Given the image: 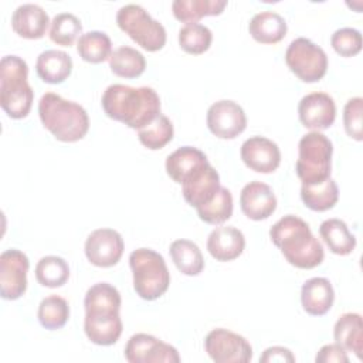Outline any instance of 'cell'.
<instances>
[{
    "label": "cell",
    "mask_w": 363,
    "mask_h": 363,
    "mask_svg": "<svg viewBox=\"0 0 363 363\" xmlns=\"http://www.w3.org/2000/svg\"><path fill=\"white\" fill-rule=\"evenodd\" d=\"M271 241L281 250L285 259L301 269L322 264L325 252L306 221L294 214L281 217L269 230Z\"/></svg>",
    "instance_id": "obj_3"
},
{
    "label": "cell",
    "mask_w": 363,
    "mask_h": 363,
    "mask_svg": "<svg viewBox=\"0 0 363 363\" xmlns=\"http://www.w3.org/2000/svg\"><path fill=\"white\" fill-rule=\"evenodd\" d=\"M262 363H274V362H295V356L292 352L282 346H272L264 350L262 356L259 357Z\"/></svg>",
    "instance_id": "obj_41"
},
{
    "label": "cell",
    "mask_w": 363,
    "mask_h": 363,
    "mask_svg": "<svg viewBox=\"0 0 363 363\" xmlns=\"http://www.w3.org/2000/svg\"><path fill=\"white\" fill-rule=\"evenodd\" d=\"M213 41L211 30L200 23H189L179 30V44L187 54L199 55L206 52Z\"/></svg>",
    "instance_id": "obj_35"
},
{
    "label": "cell",
    "mask_w": 363,
    "mask_h": 363,
    "mask_svg": "<svg viewBox=\"0 0 363 363\" xmlns=\"http://www.w3.org/2000/svg\"><path fill=\"white\" fill-rule=\"evenodd\" d=\"M298 115L305 128L323 130L333 125L336 118V105L329 94L311 92L299 101Z\"/></svg>",
    "instance_id": "obj_15"
},
{
    "label": "cell",
    "mask_w": 363,
    "mask_h": 363,
    "mask_svg": "<svg viewBox=\"0 0 363 363\" xmlns=\"http://www.w3.org/2000/svg\"><path fill=\"white\" fill-rule=\"evenodd\" d=\"M315 360L316 363H347L349 357L343 346L339 343H330L319 349Z\"/></svg>",
    "instance_id": "obj_40"
},
{
    "label": "cell",
    "mask_w": 363,
    "mask_h": 363,
    "mask_svg": "<svg viewBox=\"0 0 363 363\" xmlns=\"http://www.w3.org/2000/svg\"><path fill=\"white\" fill-rule=\"evenodd\" d=\"M335 301V291L329 279L313 277L301 288V302L306 313L322 316L329 312Z\"/></svg>",
    "instance_id": "obj_21"
},
{
    "label": "cell",
    "mask_w": 363,
    "mask_h": 363,
    "mask_svg": "<svg viewBox=\"0 0 363 363\" xmlns=\"http://www.w3.org/2000/svg\"><path fill=\"white\" fill-rule=\"evenodd\" d=\"M319 234L333 254L347 255L356 247V237L349 231L347 224L343 220H325L319 227Z\"/></svg>",
    "instance_id": "obj_27"
},
{
    "label": "cell",
    "mask_w": 363,
    "mask_h": 363,
    "mask_svg": "<svg viewBox=\"0 0 363 363\" xmlns=\"http://www.w3.org/2000/svg\"><path fill=\"white\" fill-rule=\"evenodd\" d=\"M286 30L288 26L285 18L271 10L254 14L248 24V31L251 37L261 44L279 43L286 35Z\"/></svg>",
    "instance_id": "obj_23"
},
{
    "label": "cell",
    "mask_w": 363,
    "mask_h": 363,
    "mask_svg": "<svg viewBox=\"0 0 363 363\" xmlns=\"http://www.w3.org/2000/svg\"><path fill=\"white\" fill-rule=\"evenodd\" d=\"M84 306V330L86 337L99 346L116 343L123 329L119 315V291L108 282H98L86 291Z\"/></svg>",
    "instance_id": "obj_1"
},
{
    "label": "cell",
    "mask_w": 363,
    "mask_h": 363,
    "mask_svg": "<svg viewBox=\"0 0 363 363\" xmlns=\"http://www.w3.org/2000/svg\"><path fill=\"white\" fill-rule=\"evenodd\" d=\"M285 62L303 82H316L322 79L328 69V55L313 41L298 37L291 41L285 51Z\"/></svg>",
    "instance_id": "obj_9"
},
{
    "label": "cell",
    "mask_w": 363,
    "mask_h": 363,
    "mask_svg": "<svg viewBox=\"0 0 363 363\" xmlns=\"http://www.w3.org/2000/svg\"><path fill=\"white\" fill-rule=\"evenodd\" d=\"M207 164V156L200 149L193 146H182L167 156L166 172L173 182L183 184Z\"/></svg>",
    "instance_id": "obj_18"
},
{
    "label": "cell",
    "mask_w": 363,
    "mask_h": 363,
    "mask_svg": "<svg viewBox=\"0 0 363 363\" xmlns=\"http://www.w3.org/2000/svg\"><path fill=\"white\" fill-rule=\"evenodd\" d=\"M123 238L113 228L94 230L85 241V255L91 264L101 268L113 267L123 254Z\"/></svg>",
    "instance_id": "obj_14"
},
{
    "label": "cell",
    "mask_w": 363,
    "mask_h": 363,
    "mask_svg": "<svg viewBox=\"0 0 363 363\" xmlns=\"http://www.w3.org/2000/svg\"><path fill=\"white\" fill-rule=\"evenodd\" d=\"M111 71L122 78H136L143 74L146 60L140 51L129 45H122L112 51L109 57Z\"/></svg>",
    "instance_id": "obj_30"
},
{
    "label": "cell",
    "mask_w": 363,
    "mask_h": 363,
    "mask_svg": "<svg viewBox=\"0 0 363 363\" xmlns=\"http://www.w3.org/2000/svg\"><path fill=\"white\" fill-rule=\"evenodd\" d=\"M220 187V176L217 170L208 164L200 174L182 184V193L191 207L200 208L214 199Z\"/></svg>",
    "instance_id": "obj_22"
},
{
    "label": "cell",
    "mask_w": 363,
    "mask_h": 363,
    "mask_svg": "<svg viewBox=\"0 0 363 363\" xmlns=\"http://www.w3.org/2000/svg\"><path fill=\"white\" fill-rule=\"evenodd\" d=\"M129 265L133 274V289L142 299L155 301L167 291L170 272L159 252L138 248L130 252Z\"/></svg>",
    "instance_id": "obj_6"
},
{
    "label": "cell",
    "mask_w": 363,
    "mask_h": 363,
    "mask_svg": "<svg viewBox=\"0 0 363 363\" xmlns=\"http://www.w3.org/2000/svg\"><path fill=\"white\" fill-rule=\"evenodd\" d=\"M204 349L216 363H248L252 359L250 342L244 336L224 328L208 332Z\"/></svg>",
    "instance_id": "obj_10"
},
{
    "label": "cell",
    "mask_w": 363,
    "mask_h": 363,
    "mask_svg": "<svg viewBox=\"0 0 363 363\" xmlns=\"http://www.w3.org/2000/svg\"><path fill=\"white\" fill-rule=\"evenodd\" d=\"M173 133L174 129L172 121L160 113L149 125L138 130V138L145 147L150 150H159L173 139Z\"/></svg>",
    "instance_id": "obj_34"
},
{
    "label": "cell",
    "mask_w": 363,
    "mask_h": 363,
    "mask_svg": "<svg viewBox=\"0 0 363 363\" xmlns=\"http://www.w3.org/2000/svg\"><path fill=\"white\" fill-rule=\"evenodd\" d=\"M38 115L43 126L61 142L81 140L89 129L86 111L55 92H45L40 98Z\"/></svg>",
    "instance_id": "obj_4"
},
{
    "label": "cell",
    "mask_w": 363,
    "mask_h": 363,
    "mask_svg": "<svg viewBox=\"0 0 363 363\" xmlns=\"http://www.w3.org/2000/svg\"><path fill=\"white\" fill-rule=\"evenodd\" d=\"M227 6L225 0H174L173 16L186 24L197 23L206 16H220Z\"/></svg>",
    "instance_id": "obj_26"
},
{
    "label": "cell",
    "mask_w": 363,
    "mask_h": 363,
    "mask_svg": "<svg viewBox=\"0 0 363 363\" xmlns=\"http://www.w3.org/2000/svg\"><path fill=\"white\" fill-rule=\"evenodd\" d=\"M104 112L132 129H142L160 115V98L150 86L109 85L101 98Z\"/></svg>",
    "instance_id": "obj_2"
},
{
    "label": "cell",
    "mask_w": 363,
    "mask_h": 363,
    "mask_svg": "<svg viewBox=\"0 0 363 363\" xmlns=\"http://www.w3.org/2000/svg\"><path fill=\"white\" fill-rule=\"evenodd\" d=\"M35 71L44 82L61 84L71 75L72 60L65 51L45 50L37 57Z\"/></svg>",
    "instance_id": "obj_24"
},
{
    "label": "cell",
    "mask_w": 363,
    "mask_h": 363,
    "mask_svg": "<svg viewBox=\"0 0 363 363\" xmlns=\"http://www.w3.org/2000/svg\"><path fill=\"white\" fill-rule=\"evenodd\" d=\"M240 206L248 218L261 221L268 218L275 211L277 197L268 184L254 180L242 187L240 194Z\"/></svg>",
    "instance_id": "obj_17"
},
{
    "label": "cell",
    "mask_w": 363,
    "mask_h": 363,
    "mask_svg": "<svg viewBox=\"0 0 363 363\" xmlns=\"http://www.w3.org/2000/svg\"><path fill=\"white\" fill-rule=\"evenodd\" d=\"M330 45L342 57H353L362 50V34L352 27H342L330 37Z\"/></svg>",
    "instance_id": "obj_38"
},
{
    "label": "cell",
    "mask_w": 363,
    "mask_h": 363,
    "mask_svg": "<svg viewBox=\"0 0 363 363\" xmlns=\"http://www.w3.org/2000/svg\"><path fill=\"white\" fill-rule=\"evenodd\" d=\"M27 62L18 55H4L0 61V105L13 119L30 113L34 91L28 81Z\"/></svg>",
    "instance_id": "obj_5"
},
{
    "label": "cell",
    "mask_w": 363,
    "mask_h": 363,
    "mask_svg": "<svg viewBox=\"0 0 363 363\" xmlns=\"http://www.w3.org/2000/svg\"><path fill=\"white\" fill-rule=\"evenodd\" d=\"M37 316L43 328L48 330L61 329L69 319V305L62 296L50 295L40 302Z\"/></svg>",
    "instance_id": "obj_33"
},
{
    "label": "cell",
    "mask_w": 363,
    "mask_h": 363,
    "mask_svg": "<svg viewBox=\"0 0 363 363\" xmlns=\"http://www.w3.org/2000/svg\"><path fill=\"white\" fill-rule=\"evenodd\" d=\"M245 166L257 173H272L281 163V152L275 142L264 136L248 138L240 150Z\"/></svg>",
    "instance_id": "obj_16"
},
{
    "label": "cell",
    "mask_w": 363,
    "mask_h": 363,
    "mask_svg": "<svg viewBox=\"0 0 363 363\" xmlns=\"http://www.w3.org/2000/svg\"><path fill=\"white\" fill-rule=\"evenodd\" d=\"M77 51L84 61L99 64L109 60L112 54V43L104 31H88L79 35Z\"/></svg>",
    "instance_id": "obj_31"
},
{
    "label": "cell",
    "mask_w": 363,
    "mask_h": 363,
    "mask_svg": "<svg viewBox=\"0 0 363 363\" xmlns=\"http://www.w3.org/2000/svg\"><path fill=\"white\" fill-rule=\"evenodd\" d=\"M82 31V24L72 13H58L54 16L50 27V38L52 43L69 47Z\"/></svg>",
    "instance_id": "obj_37"
},
{
    "label": "cell",
    "mask_w": 363,
    "mask_h": 363,
    "mask_svg": "<svg viewBox=\"0 0 363 363\" xmlns=\"http://www.w3.org/2000/svg\"><path fill=\"white\" fill-rule=\"evenodd\" d=\"M30 262L27 255L16 248L0 254V295L3 299H18L27 289V272Z\"/></svg>",
    "instance_id": "obj_11"
},
{
    "label": "cell",
    "mask_w": 363,
    "mask_h": 363,
    "mask_svg": "<svg viewBox=\"0 0 363 363\" xmlns=\"http://www.w3.org/2000/svg\"><path fill=\"white\" fill-rule=\"evenodd\" d=\"M362 112L363 99L360 96L350 98L343 109V125L347 136L354 140H362Z\"/></svg>",
    "instance_id": "obj_39"
},
{
    "label": "cell",
    "mask_w": 363,
    "mask_h": 363,
    "mask_svg": "<svg viewBox=\"0 0 363 363\" xmlns=\"http://www.w3.org/2000/svg\"><path fill=\"white\" fill-rule=\"evenodd\" d=\"M125 359L129 363H179L180 356L176 347L147 335L136 333L130 336L125 346Z\"/></svg>",
    "instance_id": "obj_12"
},
{
    "label": "cell",
    "mask_w": 363,
    "mask_h": 363,
    "mask_svg": "<svg viewBox=\"0 0 363 363\" xmlns=\"http://www.w3.org/2000/svg\"><path fill=\"white\" fill-rule=\"evenodd\" d=\"M50 18L47 11L34 3L20 4L11 14V27L23 38L37 40L44 37Z\"/></svg>",
    "instance_id": "obj_20"
},
{
    "label": "cell",
    "mask_w": 363,
    "mask_h": 363,
    "mask_svg": "<svg viewBox=\"0 0 363 363\" xmlns=\"http://www.w3.org/2000/svg\"><path fill=\"white\" fill-rule=\"evenodd\" d=\"M245 248L244 234L234 225H223L214 228L207 238V250L210 255L221 262L238 258Z\"/></svg>",
    "instance_id": "obj_19"
},
{
    "label": "cell",
    "mask_w": 363,
    "mask_h": 363,
    "mask_svg": "<svg viewBox=\"0 0 363 363\" xmlns=\"http://www.w3.org/2000/svg\"><path fill=\"white\" fill-rule=\"evenodd\" d=\"M301 199L308 208L313 211H326L337 203L339 189L336 182L329 177L318 184H302Z\"/></svg>",
    "instance_id": "obj_29"
},
{
    "label": "cell",
    "mask_w": 363,
    "mask_h": 363,
    "mask_svg": "<svg viewBox=\"0 0 363 363\" xmlns=\"http://www.w3.org/2000/svg\"><path fill=\"white\" fill-rule=\"evenodd\" d=\"M200 220L207 224H223L225 223L233 214V196L231 191L225 187H220L214 199L207 203L206 206L196 208Z\"/></svg>",
    "instance_id": "obj_36"
},
{
    "label": "cell",
    "mask_w": 363,
    "mask_h": 363,
    "mask_svg": "<svg viewBox=\"0 0 363 363\" xmlns=\"http://www.w3.org/2000/svg\"><path fill=\"white\" fill-rule=\"evenodd\" d=\"M333 337L336 343L343 346L346 350L353 352L359 359H362L363 323L359 313H343L335 323Z\"/></svg>",
    "instance_id": "obj_25"
},
{
    "label": "cell",
    "mask_w": 363,
    "mask_h": 363,
    "mask_svg": "<svg viewBox=\"0 0 363 363\" xmlns=\"http://www.w3.org/2000/svg\"><path fill=\"white\" fill-rule=\"evenodd\" d=\"M35 278L47 288L62 286L69 278L68 262L57 255L43 257L35 265Z\"/></svg>",
    "instance_id": "obj_32"
},
{
    "label": "cell",
    "mask_w": 363,
    "mask_h": 363,
    "mask_svg": "<svg viewBox=\"0 0 363 363\" xmlns=\"http://www.w3.org/2000/svg\"><path fill=\"white\" fill-rule=\"evenodd\" d=\"M169 252L176 268L184 275H189V277L199 275L204 268L203 254L197 247V244H194L190 240L182 238V240L173 241L170 244Z\"/></svg>",
    "instance_id": "obj_28"
},
{
    "label": "cell",
    "mask_w": 363,
    "mask_h": 363,
    "mask_svg": "<svg viewBox=\"0 0 363 363\" xmlns=\"http://www.w3.org/2000/svg\"><path fill=\"white\" fill-rule=\"evenodd\" d=\"M207 126L210 132L221 139H234L247 128L244 109L234 101L221 99L207 111Z\"/></svg>",
    "instance_id": "obj_13"
},
{
    "label": "cell",
    "mask_w": 363,
    "mask_h": 363,
    "mask_svg": "<svg viewBox=\"0 0 363 363\" xmlns=\"http://www.w3.org/2000/svg\"><path fill=\"white\" fill-rule=\"evenodd\" d=\"M118 27L143 50L155 52L166 44V28L142 6L125 4L116 13Z\"/></svg>",
    "instance_id": "obj_8"
},
{
    "label": "cell",
    "mask_w": 363,
    "mask_h": 363,
    "mask_svg": "<svg viewBox=\"0 0 363 363\" xmlns=\"http://www.w3.org/2000/svg\"><path fill=\"white\" fill-rule=\"evenodd\" d=\"M332 152V142L319 130L301 138L295 170L302 184H318L330 177Z\"/></svg>",
    "instance_id": "obj_7"
}]
</instances>
